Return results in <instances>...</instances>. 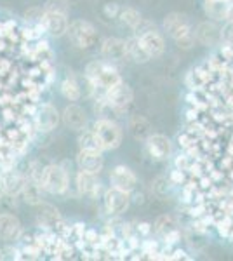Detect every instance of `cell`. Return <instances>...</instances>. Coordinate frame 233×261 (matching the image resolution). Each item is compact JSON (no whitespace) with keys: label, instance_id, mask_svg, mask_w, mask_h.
<instances>
[{"label":"cell","instance_id":"27","mask_svg":"<svg viewBox=\"0 0 233 261\" xmlns=\"http://www.w3.org/2000/svg\"><path fill=\"white\" fill-rule=\"evenodd\" d=\"M61 92H63V96L70 101H77L80 98V87H79V84L75 82V79H66V81H63Z\"/></svg>","mask_w":233,"mask_h":261},{"label":"cell","instance_id":"10","mask_svg":"<svg viewBox=\"0 0 233 261\" xmlns=\"http://www.w3.org/2000/svg\"><path fill=\"white\" fill-rule=\"evenodd\" d=\"M139 40H141V45L145 47L150 58H160L164 54V50H165L164 37L160 35L155 28H150V30L143 32L141 35H139Z\"/></svg>","mask_w":233,"mask_h":261},{"label":"cell","instance_id":"36","mask_svg":"<svg viewBox=\"0 0 233 261\" xmlns=\"http://www.w3.org/2000/svg\"><path fill=\"white\" fill-rule=\"evenodd\" d=\"M66 4H71V2H75V0H65Z\"/></svg>","mask_w":233,"mask_h":261},{"label":"cell","instance_id":"26","mask_svg":"<svg viewBox=\"0 0 233 261\" xmlns=\"http://www.w3.org/2000/svg\"><path fill=\"white\" fill-rule=\"evenodd\" d=\"M120 19L124 21L127 27L133 28V30H136L139 24L143 23L141 14H139V12H138L136 9H133V7H125V9H122V12H120Z\"/></svg>","mask_w":233,"mask_h":261},{"label":"cell","instance_id":"17","mask_svg":"<svg viewBox=\"0 0 233 261\" xmlns=\"http://www.w3.org/2000/svg\"><path fill=\"white\" fill-rule=\"evenodd\" d=\"M24 187V178L16 171H4L0 176V190L9 195H19Z\"/></svg>","mask_w":233,"mask_h":261},{"label":"cell","instance_id":"22","mask_svg":"<svg viewBox=\"0 0 233 261\" xmlns=\"http://www.w3.org/2000/svg\"><path fill=\"white\" fill-rule=\"evenodd\" d=\"M77 187L84 195H96V192L99 190V181L96 179V174H92V172L80 171L77 176Z\"/></svg>","mask_w":233,"mask_h":261},{"label":"cell","instance_id":"5","mask_svg":"<svg viewBox=\"0 0 233 261\" xmlns=\"http://www.w3.org/2000/svg\"><path fill=\"white\" fill-rule=\"evenodd\" d=\"M94 133L99 138L103 150H115L122 143V129L110 119H99L94 124Z\"/></svg>","mask_w":233,"mask_h":261},{"label":"cell","instance_id":"32","mask_svg":"<svg viewBox=\"0 0 233 261\" xmlns=\"http://www.w3.org/2000/svg\"><path fill=\"white\" fill-rule=\"evenodd\" d=\"M138 230L141 231V233H145V235H146V233H150V230H151V228H150V225H148V223H141V225L138 226Z\"/></svg>","mask_w":233,"mask_h":261},{"label":"cell","instance_id":"30","mask_svg":"<svg viewBox=\"0 0 233 261\" xmlns=\"http://www.w3.org/2000/svg\"><path fill=\"white\" fill-rule=\"evenodd\" d=\"M169 181H167V178H157L155 179V183H153V192L157 193L159 197H165L169 193Z\"/></svg>","mask_w":233,"mask_h":261},{"label":"cell","instance_id":"15","mask_svg":"<svg viewBox=\"0 0 233 261\" xmlns=\"http://www.w3.org/2000/svg\"><path fill=\"white\" fill-rule=\"evenodd\" d=\"M146 145L151 157H155L157 161H165L172 151L171 140L167 136H164V134H151L146 140Z\"/></svg>","mask_w":233,"mask_h":261},{"label":"cell","instance_id":"4","mask_svg":"<svg viewBox=\"0 0 233 261\" xmlns=\"http://www.w3.org/2000/svg\"><path fill=\"white\" fill-rule=\"evenodd\" d=\"M68 37L73 42V45H77L79 49H89L96 44L97 40V33L96 28L92 27L89 21L77 19L73 23L68 24Z\"/></svg>","mask_w":233,"mask_h":261},{"label":"cell","instance_id":"31","mask_svg":"<svg viewBox=\"0 0 233 261\" xmlns=\"http://www.w3.org/2000/svg\"><path fill=\"white\" fill-rule=\"evenodd\" d=\"M19 252L14 249V247H4L0 249V259H16Z\"/></svg>","mask_w":233,"mask_h":261},{"label":"cell","instance_id":"13","mask_svg":"<svg viewBox=\"0 0 233 261\" xmlns=\"http://www.w3.org/2000/svg\"><path fill=\"white\" fill-rule=\"evenodd\" d=\"M35 120H37V129L42 130V133H50L53 129H56L59 124V113L56 110V107H53V105H42V108L35 115Z\"/></svg>","mask_w":233,"mask_h":261},{"label":"cell","instance_id":"16","mask_svg":"<svg viewBox=\"0 0 233 261\" xmlns=\"http://www.w3.org/2000/svg\"><path fill=\"white\" fill-rule=\"evenodd\" d=\"M63 122L71 130H84L87 124L86 110L82 107H79V105H70L63 112Z\"/></svg>","mask_w":233,"mask_h":261},{"label":"cell","instance_id":"28","mask_svg":"<svg viewBox=\"0 0 233 261\" xmlns=\"http://www.w3.org/2000/svg\"><path fill=\"white\" fill-rule=\"evenodd\" d=\"M172 230H176V221L172 216H160L159 220L155 221V231L159 235H162V237L171 233Z\"/></svg>","mask_w":233,"mask_h":261},{"label":"cell","instance_id":"25","mask_svg":"<svg viewBox=\"0 0 233 261\" xmlns=\"http://www.w3.org/2000/svg\"><path fill=\"white\" fill-rule=\"evenodd\" d=\"M79 145H80V150H103V146H101V143H99V138H97V134L94 133V129L84 130L79 138Z\"/></svg>","mask_w":233,"mask_h":261},{"label":"cell","instance_id":"35","mask_svg":"<svg viewBox=\"0 0 233 261\" xmlns=\"http://www.w3.org/2000/svg\"><path fill=\"white\" fill-rule=\"evenodd\" d=\"M228 21H230V23H233V2H231L230 12H228Z\"/></svg>","mask_w":233,"mask_h":261},{"label":"cell","instance_id":"34","mask_svg":"<svg viewBox=\"0 0 233 261\" xmlns=\"http://www.w3.org/2000/svg\"><path fill=\"white\" fill-rule=\"evenodd\" d=\"M172 179H174V181H183V172H181V171H174V174H172Z\"/></svg>","mask_w":233,"mask_h":261},{"label":"cell","instance_id":"9","mask_svg":"<svg viewBox=\"0 0 233 261\" xmlns=\"http://www.w3.org/2000/svg\"><path fill=\"white\" fill-rule=\"evenodd\" d=\"M110 183H112L113 188H118V190L124 192H133L138 185V178L129 167L125 166H117L113 167L112 172H110Z\"/></svg>","mask_w":233,"mask_h":261},{"label":"cell","instance_id":"8","mask_svg":"<svg viewBox=\"0 0 233 261\" xmlns=\"http://www.w3.org/2000/svg\"><path fill=\"white\" fill-rule=\"evenodd\" d=\"M23 233V226L18 216L12 213H0V241L16 242Z\"/></svg>","mask_w":233,"mask_h":261},{"label":"cell","instance_id":"12","mask_svg":"<svg viewBox=\"0 0 233 261\" xmlns=\"http://www.w3.org/2000/svg\"><path fill=\"white\" fill-rule=\"evenodd\" d=\"M77 164H79L80 171L97 174V172L103 169L105 161H103V155H101V150H80L79 157H77Z\"/></svg>","mask_w":233,"mask_h":261},{"label":"cell","instance_id":"23","mask_svg":"<svg viewBox=\"0 0 233 261\" xmlns=\"http://www.w3.org/2000/svg\"><path fill=\"white\" fill-rule=\"evenodd\" d=\"M40 187H42L40 181H35L32 178L24 179V187H23V192L21 193H23L24 200H27L28 204L37 205L42 202V188Z\"/></svg>","mask_w":233,"mask_h":261},{"label":"cell","instance_id":"11","mask_svg":"<svg viewBox=\"0 0 233 261\" xmlns=\"http://www.w3.org/2000/svg\"><path fill=\"white\" fill-rule=\"evenodd\" d=\"M105 204H107L108 213L112 214H122L127 211L131 204L129 199V192L118 190V188H110V190L105 193Z\"/></svg>","mask_w":233,"mask_h":261},{"label":"cell","instance_id":"6","mask_svg":"<svg viewBox=\"0 0 233 261\" xmlns=\"http://www.w3.org/2000/svg\"><path fill=\"white\" fill-rule=\"evenodd\" d=\"M133 99H134L133 91H131V87L125 86L124 82L117 84L115 87L108 89L107 91V98H105V101H107L110 107H112L113 110H117V112L127 110V108L131 107V103H133Z\"/></svg>","mask_w":233,"mask_h":261},{"label":"cell","instance_id":"2","mask_svg":"<svg viewBox=\"0 0 233 261\" xmlns=\"http://www.w3.org/2000/svg\"><path fill=\"white\" fill-rule=\"evenodd\" d=\"M86 77L94 84L96 87H101V89L108 91L112 87H115L117 84L122 82L120 75L115 68H112L107 63H101V61H94L87 66L86 70Z\"/></svg>","mask_w":233,"mask_h":261},{"label":"cell","instance_id":"21","mask_svg":"<svg viewBox=\"0 0 233 261\" xmlns=\"http://www.w3.org/2000/svg\"><path fill=\"white\" fill-rule=\"evenodd\" d=\"M129 130L136 140L146 141L151 136V124L143 115H134L129 122Z\"/></svg>","mask_w":233,"mask_h":261},{"label":"cell","instance_id":"14","mask_svg":"<svg viewBox=\"0 0 233 261\" xmlns=\"http://www.w3.org/2000/svg\"><path fill=\"white\" fill-rule=\"evenodd\" d=\"M101 54H103L105 60L108 61H122L127 58V47L125 40L115 39V37H110L105 39L101 44Z\"/></svg>","mask_w":233,"mask_h":261},{"label":"cell","instance_id":"18","mask_svg":"<svg viewBox=\"0 0 233 261\" xmlns=\"http://www.w3.org/2000/svg\"><path fill=\"white\" fill-rule=\"evenodd\" d=\"M195 39L200 42L202 45H216L218 42H221V30L214 23L204 21L195 30Z\"/></svg>","mask_w":233,"mask_h":261},{"label":"cell","instance_id":"7","mask_svg":"<svg viewBox=\"0 0 233 261\" xmlns=\"http://www.w3.org/2000/svg\"><path fill=\"white\" fill-rule=\"evenodd\" d=\"M68 18L66 12L54 11V9H44V18H42V27L47 30L50 35L63 37L68 32Z\"/></svg>","mask_w":233,"mask_h":261},{"label":"cell","instance_id":"29","mask_svg":"<svg viewBox=\"0 0 233 261\" xmlns=\"http://www.w3.org/2000/svg\"><path fill=\"white\" fill-rule=\"evenodd\" d=\"M14 209H16L14 195L2 192V195H0V213H14Z\"/></svg>","mask_w":233,"mask_h":261},{"label":"cell","instance_id":"3","mask_svg":"<svg viewBox=\"0 0 233 261\" xmlns=\"http://www.w3.org/2000/svg\"><path fill=\"white\" fill-rule=\"evenodd\" d=\"M40 185H42V188H45L49 193L61 195V193H65L66 188H68V174H66V171L63 169L61 166L50 164V166H47L42 171Z\"/></svg>","mask_w":233,"mask_h":261},{"label":"cell","instance_id":"1","mask_svg":"<svg viewBox=\"0 0 233 261\" xmlns=\"http://www.w3.org/2000/svg\"><path fill=\"white\" fill-rule=\"evenodd\" d=\"M164 28L169 32V35L176 40V44L179 45L181 49H190L195 44V35L192 32V27H190L188 19H186V16L177 14V12H172V14L165 16Z\"/></svg>","mask_w":233,"mask_h":261},{"label":"cell","instance_id":"20","mask_svg":"<svg viewBox=\"0 0 233 261\" xmlns=\"http://www.w3.org/2000/svg\"><path fill=\"white\" fill-rule=\"evenodd\" d=\"M37 221H39L40 226L44 228H56V226L61 225V216H59V211L54 205L50 204H42L40 213L37 216Z\"/></svg>","mask_w":233,"mask_h":261},{"label":"cell","instance_id":"19","mask_svg":"<svg viewBox=\"0 0 233 261\" xmlns=\"http://www.w3.org/2000/svg\"><path fill=\"white\" fill-rule=\"evenodd\" d=\"M231 7V0H205V14L214 21L228 19V12Z\"/></svg>","mask_w":233,"mask_h":261},{"label":"cell","instance_id":"24","mask_svg":"<svg viewBox=\"0 0 233 261\" xmlns=\"http://www.w3.org/2000/svg\"><path fill=\"white\" fill-rule=\"evenodd\" d=\"M125 47H127V56H129L131 60H134L136 63H146L148 60H150V56H148L145 47L141 45L139 37H133V39L125 40Z\"/></svg>","mask_w":233,"mask_h":261},{"label":"cell","instance_id":"33","mask_svg":"<svg viewBox=\"0 0 233 261\" xmlns=\"http://www.w3.org/2000/svg\"><path fill=\"white\" fill-rule=\"evenodd\" d=\"M179 258H185L186 259V256H185L183 251H176L174 256H169V259H179Z\"/></svg>","mask_w":233,"mask_h":261}]
</instances>
